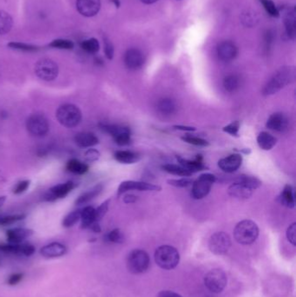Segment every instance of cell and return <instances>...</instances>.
I'll use <instances>...</instances> for the list:
<instances>
[{
    "instance_id": "1",
    "label": "cell",
    "mask_w": 296,
    "mask_h": 297,
    "mask_svg": "<svg viewBox=\"0 0 296 297\" xmlns=\"http://www.w3.org/2000/svg\"><path fill=\"white\" fill-rule=\"evenodd\" d=\"M296 80V68L293 66L282 67L271 77L262 90L264 96H271L285 88Z\"/></svg>"
},
{
    "instance_id": "2",
    "label": "cell",
    "mask_w": 296,
    "mask_h": 297,
    "mask_svg": "<svg viewBox=\"0 0 296 297\" xmlns=\"http://www.w3.org/2000/svg\"><path fill=\"white\" fill-rule=\"evenodd\" d=\"M58 123L66 128H75L82 121V112L76 105L65 104L58 107L56 112Z\"/></svg>"
},
{
    "instance_id": "3",
    "label": "cell",
    "mask_w": 296,
    "mask_h": 297,
    "mask_svg": "<svg viewBox=\"0 0 296 297\" xmlns=\"http://www.w3.org/2000/svg\"><path fill=\"white\" fill-rule=\"evenodd\" d=\"M259 236V228L255 222L243 220L235 226L234 236L236 242L243 245L255 243Z\"/></svg>"
},
{
    "instance_id": "4",
    "label": "cell",
    "mask_w": 296,
    "mask_h": 297,
    "mask_svg": "<svg viewBox=\"0 0 296 297\" xmlns=\"http://www.w3.org/2000/svg\"><path fill=\"white\" fill-rule=\"evenodd\" d=\"M155 260L159 267L164 269H172L179 263L180 255L174 247L163 245L159 247L155 251Z\"/></svg>"
},
{
    "instance_id": "5",
    "label": "cell",
    "mask_w": 296,
    "mask_h": 297,
    "mask_svg": "<svg viewBox=\"0 0 296 297\" xmlns=\"http://www.w3.org/2000/svg\"><path fill=\"white\" fill-rule=\"evenodd\" d=\"M149 266V257L145 250H135L127 258V268L132 274L145 273Z\"/></svg>"
},
{
    "instance_id": "6",
    "label": "cell",
    "mask_w": 296,
    "mask_h": 297,
    "mask_svg": "<svg viewBox=\"0 0 296 297\" xmlns=\"http://www.w3.org/2000/svg\"><path fill=\"white\" fill-rule=\"evenodd\" d=\"M26 125L30 134L36 138H43L50 130L47 117L40 113L32 114L26 120Z\"/></svg>"
},
{
    "instance_id": "7",
    "label": "cell",
    "mask_w": 296,
    "mask_h": 297,
    "mask_svg": "<svg viewBox=\"0 0 296 297\" xmlns=\"http://www.w3.org/2000/svg\"><path fill=\"white\" fill-rule=\"evenodd\" d=\"M217 182V177L210 173L202 174L192 184L191 196L194 199L200 200L206 197L214 184Z\"/></svg>"
},
{
    "instance_id": "8",
    "label": "cell",
    "mask_w": 296,
    "mask_h": 297,
    "mask_svg": "<svg viewBox=\"0 0 296 297\" xmlns=\"http://www.w3.org/2000/svg\"><path fill=\"white\" fill-rule=\"evenodd\" d=\"M58 64L50 58H42L37 62L35 73L40 79L51 82L58 77Z\"/></svg>"
},
{
    "instance_id": "9",
    "label": "cell",
    "mask_w": 296,
    "mask_h": 297,
    "mask_svg": "<svg viewBox=\"0 0 296 297\" xmlns=\"http://www.w3.org/2000/svg\"><path fill=\"white\" fill-rule=\"evenodd\" d=\"M227 283V275L219 268L210 270L204 278L205 286L212 293L218 294L223 291Z\"/></svg>"
},
{
    "instance_id": "10",
    "label": "cell",
    "mask_w": 296,
    "mask_h": 297,
    "mask_svg": "<svg viewBox=\"0 0 296 297\" xmlns=\"http://www.w3.org/2000/svg\"><path fill=\"white\" fill-rule=\"evenodd\" d=\"M231 246L229 236L224 232H217L210 237L209 247L212 253L216 255H225Z\"/></svg>"
},
{
    "instance_id": "11",
    "label": "cell",
    "mask_w": 296,
    "mask_h": 297,
    "mask_svg": "<svg viewBox=\"0 0 296 297\" xmlns=\"http://www.w3.org/2000/svg\"><path fill=\"white\" fill-rule=\"evenodd\" d=\"M162 188L158 185L148 184L145 182L124 181L121 183L117 189V195L121 196L130 190H138V191H160Z\"/></svg>"
},
{
    "instance_id": "12",
    "label": "cell",
    "mask_w": 296,
    "mask_h": 297,
    "mask_svg": "<svg viewBox=\"0 0 296 297\" xmlns=\"http://www.w3.org/2000/svg\"><path fill=\"white\" fill-rule=\"evenodd\" d=\"M75 188V184L72 181H68L65 184L55 185L50 188L44 195V200L47 202H53L56 200L64 198L67 196L73 188Z\"/></svg>"
},
{
    "instance_id": "13",
    "label": "cell",
    "mask_w": 296,
    "mask_h": 297,
    "mask_svg": "<svg viewBox=\"0 0 296 297\" xmlns=\"http://www.w3.org/2000/svg\"><path fill=\"white\" fill-rule=\"evenodd\" d=\"M35 247L30 243H7V244H0V251L4 253L14 254L18 256L31 257L35 253Z\"/></svg>"
},
{
    "instance_id": "14",
    "label": "cell",
    "mask_w": 296,
    "mask_h": 297,
    "mask_svg": "<svg viewBox=\"0 0 296 297\" xmlns=\"http://www.w3.org/2000/svg\"><path fill=\"white\" fill-rule=\"evenodd\" d=\"M124 64L130 70H138L145 64V56L138 49H130L124 54Z\"/></svg>"
},
{
    "instance_id": "15",
    "label": "cell",
    "mask_w": 296,
    "mask_h": 297,
    "mask_svg": "<svg viewBox=\"0 0 296 297\" xmlns=\"http://www.w3.org/2000/svg\"><path fill=\"white\" fill-rule=\"evenodd\" d=\"M101 7L100 0H76V9L84 17H93Z\"/></svg>"
},
{
    "instance_id": "16",
    "label": "cell",
    "mask_w": 296,
    "mask_h": 297,
    "mask_svg": "<svg viewBox=\"0 0 296 297\" xmlns=\"http://www.w3.org/2000/svg\"><path fill=\"white\" fill-rule=\"evenodd\" d=\"M242 163V156L240 154H232L227 157L219 160L218 166L226 173H234L238 170Z\"/></svg>"
},
{
    "instance_id": "17",
    "label": "cell",
    "mask_w": 296,
    "mask_h": 297,
    "mask_svg": "<svg viewBox=\"0 0 296 297\" xmlns=\"http://www.w3.org/2000/svg\"><path fill=\"white\" fill-rule=\"evenodd\" d=\"M237 47L231 41H223L217 46V55L222 61H232L237 56Z\"/></svg>"
},
{
    "instance_id": "18",
    "label": "cell",
    "mask_w": 296,
    "mask_h": 297,
    "mask_svg": "<svg viewBox=\"0 0 296 297\" xmlns=\"http://www.w3.org/2000/svg\"><path fill=\"white\" fill-rule=\"evenodd\" d=\"M66 252H67V248L65 245L57 242L44 245L40 250V255L43 258L47 259L61 258L63 256H65Z\"/></svg>"
},
{
    "instance_id": "19",
    "label": "cell",
    "mask_w": 296,
    "mask_h": 297,
    "mask_svg": "<svg viewBox=\"0 0 296 297\" xmlns=\"http://www.w3.org/2000/svg\"><path fill=\"white\" fill-rule=\"evenodd\" d=\"M266 126L272 131L283 132L289 127V119L283 113H274L268 117Z\"/></svg>"
},
{
    "instance_id": "20",
    "label": "cell",
    "mask_w": 296,
    "mask_h": 297,
    "mask_svg": "<svg viewBox=\"0 0 296 297\" xmlns=\"http://www.w3.org/2000/svg\"><path fill=\"white\" fill-rule=\"evenodd\" d=\"M177 160L180 163L181 166L185 168L187 171H189L191 174L199 172V171H205L208 168L203 163V158L201 155L196 156L195 160H188L183 158L182 156H177Z\"/></svg>"
},
{
    "instance_id": "21",
    "label": "cell",
    "mask_w": 296,
    "mask_h": 297,
    "mask_svg": "<svg viewBox=\"0 0 296 297\" xmlns=\"http://www.w3.org/2000/svg\"><path fill=\"white\" fill-rule=\"evenodd\" d=\"M33 235V230L31 228H11L6 231V238L8 243L18 244Z\"/></svg>"
},
{
    "instance_id": "22",
    "label": "cell",
    "mask_w": 296,
    "mask_h": 297,
    "mask_svg": "<svg viewBox=\"0 0 296 297\" xmlns=\"http://www.w3.org/2000/svg\"><path fill=\"white\" fill-rule=\"evenodd\" d=\"M76 145L82 148H91L98 145L99 139L96 135L90 132H80L74 138Z\"/></svg>"
},
{
    "instance_id": "23",
    "label": "cell",
    "mask_w": 296,
    "mask_h": 297,
    "mask_svg": "<svg viewBox=\"0 0 296 297\" xmlns=\"http://www.w3.org/2000/svg\"><path fill=\"white\" fill-rule=\"evenodd\" d=\"M227 193L229 196H233L238 199H248L253 194V190L245 187L244 185L235 182L232 184L227 189Z\"/></svg>"
},
{
    "instance_id": "24",
    "label": "cell",
    "mask_w": 296,
    "mask_h": 297,
    "mask_svg": "<svg viewBox=\"0 0 296 297\" xmlns=\"http://www.w3.org/2000/svg\"><path fill=\"white\" fill-rule=\"evenodd\" d=\"M81 228H90L92 223L97 222L96 219V209L93 207L86 206L81 210Z\"/></svg>"
},
{
    "instance_id": "25",
    "label": "cell",
    "mask_w": 296,
    "mask_h": 297,
    "mask_svg": "<svg viewBox=\"0 0 296 297\" xmlns=\"http://www.w3.org/2000/svg\"><path fill=\"white\" fill-rule=\"evenodd\" d=\"M257 144L261 149L270 150L277 144V139L268 132L262 131L257 137Z\"/></svg>"
},
{
    "instance_id": "26",
    "label": "cell",
    "mask_w": 296,
    "mask_h": 297,
    "mask_svg": "<svg viewBox=\"0 0 296 297\" xmlns=\"http://www.w3.org/2000/svg\"><path fill=\"white\" fill-rule=\"evenodd\" d=\"M114 157L117 162L123 164H133L138 163L140 160V156L138 153L132 152L130 150H117L114 154Z\"/></svg>"
},
{
    "instance_id": "27",
    "label": "cell",
    "mask_w": 296,
    "mask_h": 297,
    "mask_svg": "<svg viewBox=\"0 0 296 297\" xmlns=\"http://www.w3.org/2000/svg\"><path fill=\"white\" fill-rule=\"evenodd\" d=\"M102 190H103V185H96L93 188L82 194L79 197H77V199L75 202L76 205H82L89 203L91 200L94 199L95 197H97L102 192Z\"/></svg>"
},
{
    "instance_id": "28",
    "label": "cell",
    "mask_w": 296,
    "mask_h": 297,
    "mask_svg": "<svg viewBox=\"0 0 296 297\" xmlns=\"http://www.w3.org/2000/svg\"><path fill=\"white\" fill-rule=\"evenodd\" d=\"M280 201L282 205L292 209L296 205V199H295V193L291 185H285V187L282 190V194L280 196Z\"/></svg>"
},
{
    "instance_id": "29",
    "label": "cell",
    "mask_w": 296,
    "mask_h": 297,
    "mask_svg": "<svg viewBox=\"0 0 296 297\" xmlns=\"http://www.w3.org/2000/svg\"><path fill=\"white\" fill-rule=\"evenodd\" d=\"M66 169L73 174L83 175L89 171V166L88 164L81 162L79 160L73 158L66 163Z\"/></svg>"
},
{
    "instance_id": "30",
    "label": "cell",
    "mask_w": 296,
    "mask_h": 297,
    "mask_svg": "<svg viewBox=\"0 0 296 297\" xmlns=\"http://www.w3.org/2000/svg\"><path fill=\"white\" fill-rule=\"evenodd\" d=\"M157 110L160 113L163 115H172L177 111V105L176 103L170 98H164L157 103Z\"/></svg>"
},
{
    "instance_id": "31",
    "label": "cell",
    "mask_w": 296,
    "mask_h": 297,
    "mask_svg": "<svg viewBox=\"0 0 296 297\" xmlns=\"http://www.w3.org/2000/svg\"><path fill=\"white\" fill-rule=\"evenodd\" d=\"M163 170L166 171L169 174L175 175V176H179V177H185L188 178L191 176V173L189 171H187L185 168H184L181 165H177V164H171V163H167L163 165Z\"/></svg>"
},
{
    "instance_id": "32",
    "label": "cell",
    "mask_w": 296,
    "mask_h": 297,
    "mask_svg": "<svg viewBox=\"0 0 296 297\" xmlns=\"http://www.w3.org/2000/svg\"><path fill=\"white\" fill-rule=\"evenodd\" d=\"M235 182H237L241 185H244L245 187L251 189V190H256L257 188H259L260 185H261V182L258 179V178H255V177H251V176H240Z\"/></svg>"
},
{
    "instance_id": "33",
    "label": "cell",
    "mask_w": 296,
    "mask_h": 297,
    "mask_svg": "<svg viewBox=\"0 0 296 297\" xmlns=\"http://www.w3.org/2000/svg\"><path fill=\"white\" fill-rule=\"evenodd\" d=\"M13 21L11 15L6 11H0V35L9 33L12 28Z\"/></svg>"
},
{
    "instance_id": "34",
    "label": "cell",
    "mask_w": 296,
    "mask_h": 297,
    "mask_svg": "<svg viewBox=\"0 0 296 297\" xmlns=\"http://www.w3.org/2000/svg\"><path fill=\"white\" fill-rule=\"evenodd\" d=\"M286 31L289 37L292 39L296 37V15L295 11H289L285 16Z\"/></svg>"
},
{
    "instance_id": "35",
    "label": "cell",
    "mask_w": 296,
    "mask_h": 297,
    "mask_svg": "<svg viewBox=\"0 0 296 297\" xmlns=\"http://www.w3.org/2000/svg\"><path fill=\"white\" fill-rule=\"evenodd\" d=\"M223 87L228 92H234L240 87V78L236 75H228L224 78Z\"/></svg>"
},
{
    "instance_id": "36",
    "label": "cell",
    "mask_w": 296,
    "mask_h": 297,
    "mask_svg": "<svg viewBox=\"0 0 296 297\" xmlns=\"http://www.w3.org/2000/svg\"><path fill=\"white\" fill-rule=\"evenodd\" d=\"M80 217H81V210H74L64 218L62 224L65 228H72L80 221Z\"/></svg>"
},
{
    "instance_id": "37",
    "label": "cell",
    "mask_w": 296,
    "mask_h": 297,
    "mask_svg": "<svg viewBox=\"0 0 296 297\" xmlns=\"http://www.w3.org/2000/svg\"><path fill=\"white\" fill-rule=\"evenodd\" d=\"M81 46L83 48V50L87 51L88 53H91V54L97 53L99 51V49H100L99 42H98L97 38H94V37L84 40L82 44H81Z\"/></svg>"
},
{
    "instance_id": "38",
    "label": "cell",
    "mask_w": 296,
    "mask_h": 297,
    "mask_svg": "<svg viewBox=\"0 0 296 297\" xmlns=\"http://www.w3.org/2000/svg\"><path fill=\"white\" fill-rule=\"evenodd\" d=\"M105 238L106 242L109 243H121L123 242V233L121 232L119 228H115L111 231L109 232Z\"/></svg>"
},
{
    "instance_id": "39",
    "label": "cell",
    "mask_w": 296,
    "mask_h": 297,
    "mask_svg": "<svg viewBox=\"0 0 296 297\" xmlns=\"http://www.w3.org/2000/svg\"><path fill=\"white\" fill-rule=\"evenodd\" d=\"M26 216L23 214L9 215V216H4L0 218V225L2 226H7V225L13 224L17 222L21 221Z\"/></svg>"
},
{
    "instance_id": "40",
    "label": "cell",
    "mask_w": 296,
    "mask_h": 297,
    "mask_svg": "<svg viewBox=\"0 0 296 297\" xmlns=\"http://www.w3.org/2000/svg\"><path fill=\"white\" fill-rule=\"evenodd\" d=\"M49 45L51 47L63 49V50H72L74 48L73 41L67 39H55Z\"/></svg>"
},
{
    "instance_id": "41",
    "label": "cell",
    "mask_w": 296,
    "mask_h": 297,
    "mask_svg": "<svg viewBox=\"0 0 296 297\" xmlns=\"http://www.w3.org/2000/svg\"><path fill=\"white\" fill-rule=\"evenodd\" d=\"M182 140L189 144V145H195V146H208L210 145L209 142L205 140V139H202L201 138H197V137H194V136H185V137H182Z\"/></svg>"
},
{
    "instance_id": "42",
    "label": "cell",
    "mask_w": 296,
    "mask_h": 297,
    "mask_svg": "<svg viewBox=\"0 0 296 297\" xmlns=\"http://www.w3.org/2000/svg\"><path fill=\"white\" fill-rule=\"evenodd\" d=\"M239 131H240V122L239 121H234L222 128L223 132L230 135L232 137H235V138H238Z\"/></svg>"
},
{
    "instance_id": "43",
    "label": "cell",
    "mask_w": 296,
    "mask_h": 297,
    "mask_svg": "<svg viewBox=\"0 0 296 297\" xmlns=\"http://www.w3.org/2000/svg\"><path fill=\"white\" fill-rule=\"evenodd\" d=\"M167 183L171 186L177 187V188H187L189 185L193 184V181L190 178H183L180 179H170L167 181Z\"/></svg>"
},
{
    "instance_id": "44",
    "label": "cell",
    "mask_w": 296,
    "mask_h": 297,
    "mask_svg": "<svg viewBox=\"0 0 296 297\" xmlns=\"http://www.w3.org/2000/svg\"><path fill=\"white\" fill-rule=\"evenodd\" d=\"M8 46L11 47V49L19 50V51H36L38 50L37 46H35V45H33V44H24V43H18V42L9 43Z\"/></svg>"
},
{
    "instance_id": "45",
    "label": "cell",
    "mask_w": 296,
    "mask_h": 297,
    "mask_svg": "<svg viewBox=\"0 0 296 297\" xmlns=\"http://www.w3.org/2000/svg\"><path fill=\"white\" fill-rule=\"evenodd\" d=\"M113 138L116 142V145H120V146L128 145L130 143V130L123 131L122 133L116 135Z\"/></svg>"
},
{
    "instance_id": "46",
    "label": "cell",
    "mask_w": 296,
    "mask_h": 297,
    "mask_svg": "<svg viewBox=\"0 0 296 297\" xmlns=\"http://www.w3.org/2000/svg\"><path fill=\"white\" fill-rule=\"evenodd\" d=\"M260 2L263 4L265 10L267 11L268 14L271 15L272 17H279V11L277 8L275 6L273 1L271 0H260Z\"/></svg>"
},
{
    "instance_id": "47",
    "label": "cell",
    "mask_w": 296,
    "mask_h": 297,
    "mask_svg": "<svg viewBox=\"0 0 296 297\" xmlns=\"http://www.w3.org/2000/svg\"><path fill=\"white\" fill-rule=\"evenodd\" d=\"M111 200H106L104 203H102L100 206L98 207V209H96V219L97 222H99L102 218L105 217V214L107 213L109 210V205H110Z\"/></svg>"
},
{
    "instance_id": "48",
    "label": "cell",
    "mask_w": 296,
    "mask_h": 297,
    "mask_svg": "<svg viewBox=\"0 0 296 297\" xmlns=\"http://www.w3.org/2000/svg\"><path fill=\"white\" fill-rule=\"evenodd\" d=\"M99 157H100V153L96 148H89L84 153V160L86 162H90V163L96 162L99 159Z\"/></svg>"
},
{
    "instance_id": "49",
    "label": "cell",
    "mask_w": 296,
    "mask_h": 297,
    "mask_svg": "<svg viewBox=\"0 0 296 297\" xmlns=\"http://www.w3.org/2000/svg\"><path fill=\"white\" fill-rule=\"evenodd\" d=\"M31 181L30 180H23V181L18 182L13 188V193L15 195H20L22 193L25 192L29 188Z\"/></svg>"
},
{
    "instance_id": "50",
    "label": "cell",
    "mask_w": 296,
    "mask_h": 297,
    "mask_svg": "<svg viewBox=\"0 0 296 297\" xmlns=\"http://www.w3.org/2000/svg\"><path fill=\"white\" fill-rule=\"evenodd\" d=\"M24 278L23 273H14L8 277L7 284L9 286H16Z\"/></svg>"
},
{
    "instance_id": "51",
    "label": "cell",
    "mask_w": 296,
    "mask_h": 297,
    "mask_svg": "<svg viewBox=\"0 0 296 297\" xmlns=\"http://www.w3.org/2000/svg\"><path fill=\"white\" fill-rule=\"evenodd\" d=\"M296 223H294L292 224L289 226L287 230V238L289 241V243H292L293 245H296Z\"/></svg>"
},
{
    "instance_id": "52",
    "label": "cell",
    "mask_w": 296,
    "mask_h": 297,
    "mask_svg": "<svg viewBox=\"0 0 296 297\" xmlns=\"http://www.w3.org/2000/svg\"><path fill=\"white\" fill-rule=\"evenodd\" d=\"M105 52L108 59H112L114 57V46L110 40H105Z\"/></svg>"
},
{
    "instance_id": "53",
    "label": "cell",
    "mask_w": 296,
    "mask_h": 297,
    "mask_svg": "<svg viewBox=\"0 0 296 297\" xmlns=\"http://www.w3.org/2000/svg\"><path fill=\"white\" fill-rule=\"evenodd\" d=\"M157 297H183L179 294L175 293L170 290H163L158 294Z\"/></svg>"
},
{
    "instance_id": "54",
    "label": "cell",
    "mask_w": 296,
    "mask_h": 297,
    "mask_svg": "<svg viewBox=\"0 0 296 297\" xmlns=\"http://www.w3.org/2000/svg\"><path fill=\"white\" fill-rule=\"evenodd\" d=\"M175 130H179V131H195V127L191 126H185V125H175L173 126Z\"/></svg>"
},
{
    "instance_id": "55",
    "label": "cell",
    "mask_w": 296,
    "mask_h": 297,
    "mask_svg": "<svg viewBox=\"0 0 296 297\" xmlns=\"http://www.w3.org/2000/svg\"><path fill=\"white\" fill-rule=\"evenodd\" d=\"M137 196L134 195H127L123 197V202L125 203H133L137 201Z\"/></svg>"
},
{
    "instance_id": "56",
    "label": "cell",
    "mask_w": 296,
    "mask_h": 297,
    "mask_svg": "<svg viewBox=\"0 0 296 297\" xmlns=\"http://www.w3.org/2000/svg\"><path fill=\"white\" fill-rule=\"evenodd\" d=\"M90 229L95 233H100L101 232V227L98 223V222H95L94 223H92L90 227Z\"/></svg>"
},
{
    "instance_id": "57",
    "label": "cell",
    "mask_w": 296,
    "mask_h": 297,
    "mask_svg": "<svg viewBox=\"0 0 296 297\" xmlns=\"http://www.w3.org/2000/svg\"><path fill=\"white\" fill-rule=\"evenodd\" d=\"M141 1L143 2V3H144V4H153V3H155V2H156L157 0H141Z\"/></svg>"
},
{
    "instance_id": "58",
    "label": "cell",
    "mask_w": 296,
    "mask_h": 297,
    "mask_svg": "<svg viewBox=\"0 0 296 297\" xmlns=\"http://www.w3.org/2000/svg\"><path fill=\"white\" fill-rule=\"evenodd\" d=\"M240 152L243 153L245 155H249L251 152V150H250V148H243V149L240 150Z\"/></svg>"
},
{
    "instance_id": "59",
    "label": "cell",
    "mask_w": 296,
    "mask_h": 297,
    "mask_svg": "<svg viewBox=\"0 0 296 297\" xmlns=\"http://www.w3.org/2000/svg\"><path fill=\"white\" fill-rule=\"evenodd\" d=\"M5 200H6V197H5V196H0V207L3 206V204H4V202H5Z\"/></svg>"
},
{
    "instance_id": "60",
    "label": "cell",
    "mask_w": 296,
    "mask_h": 297,
    "mask_svg": "<svg viewBox=\"0 0 296 297\" xmlns=\"http://www.w3.org/2000/svg\"><path fill=\"white\" fill-rule=\"evenodd\" d=\"M112 2L114 3V4L116 5V7H119L120 6V2L119 0H111Z\"/></svg>"
}]
</instances>
